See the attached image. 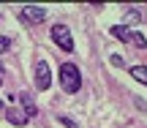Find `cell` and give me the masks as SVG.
Here are the masks:
<instances>
[{
    "label": "cell",
    "mask_w": 147,
    "mask_h": 128,
    "mask_svg": "<svg viewBox=\"0 0 147 128\" xmlns=\"http://www.w3.org/2000/svg\"><path fill=\"white\" fill-rule=\"evenodd\" d=\"M60 85H63L65 93H79L82 76H79V68L74 63H63L60 65Z\"/></svg>",
    "instance_id": "obj_1"
},
{
    "label": "cell",
    "mask_w": 147,
    "mask_h": 128,
    "mask_svg": "<svg viewBox=\"0 0 147 128\" xmlns=\"http://www.w3.org/2000/svg\"><path fill=\"white\" fill-rule=\"evenodd\" d=\"M52 41L60 49H65V52H74V38H71V30L65 25H55L52 27Z\"/></svg>",
    "instance_id": "obj_2"
},
{
    "label": "cell",
    "mask_w": 147,
    "mask_h": 128,
    "mask_svg": "<svg viewBox=\"0 0 147 128\" xmlns=\"http://www.w3.org/2000/svg\"><path fill=\"white\" fill-rule=\"evenodd\" d=\"M49 85H52L49 63H47V60H36V87H38V90H49Z\"/></svg>",
    "instance_id": "obj_3"
},
{
    "label": "cell",
    "mask_w": 147,
    "mask_h": 128,
    "mask_svg": "<svg viewBox=\"0 0 147 128\" xmlns=\"http://www.w3.org/2000/svg\"><path fill=\"white\" fill-rule=\"evenodd\" d=\"M19 14H22V19H25L27 25H41V22L47 19V11H44L41 5H25Z\"/></svg>",
    "instance_id": "obj_4"
},
{
    "label": "cell",
    "mask_w": 147,
    "mask_h": 128,
    "mask_svg": "<svg viewBox=\"0 0 147 128\" xmlns=\"http://www.w3.org/2000/svg\"><path fill=\"white\" fill-rule=\"evenodd\" d=\"M19 101H22V109H25V117H36V115H38V109H36V104H33L30 93H19Z\"/></svg>",
    "instance_id": "obj_5"
},
{
    "label": "cell",
    "mask_w": 147,
    "mask_h": 128,
    "mask_svg": "<svg viewBox=\"0 0 147 128\" xmlns=\"http://www.w3.org/2000/svg\"><path fill=\"white\" fill-rule=\"evenodd\" d=\"M5 117H8V123H11V125H25V123H27L25 112H22V109H16V106L5 109Z\"/></svg>",
    "instance_id": "obj_6"
},
{
    "label": "cell",
    "mask_w": 147,
    "mask_h": 128,
    "mask_svg": "<svg viewBox=\"0 0 147 128\" xmlns=\"http://www.w3.org/2000/svg\"><path fill=\"white\" fill-rule=\"evenodd\" d=\"M109 33H112L115 38H120V41H131V30H128V27H123V25H115Z\"/></svg>",
    "instance_id": "obj_7"
},
{
    "label": "cell",
    "mask_w": 147,
    "mask_h": 128,
    "mask_svg": "<svg viewBox=\"0 0 147 128\" xmlns=\"http://www.w3.org/2000/svg\"><path fill=\"white\" fill-rule=\"evenodd\" d=\"M142 22V16H139V11H128L125 16H123V27H134Z\"/></svg>",
    "instance_id": "obj_8"
},
{
    "label": "cell",
    "mask_w": 147,
    "mask_h": 128,
    "mask_svg": "<svg viewBox=\"0 0 147 128\" xmlns=\"http://www.w3.org/2000/svg\"><path fill=\"white\" fill-rule=\"evenodd\" d=\"M131 76L136 82H144V85H147V65H134V68H131Z\"/></svg>",
    "instance_id": "obj_9"
},
{
    "label": "cell",
    "mask_w": 147,
    "mask_h": 128,
    "mask_svg": "<svg viewBox=\"0 0 147 128\" xmlns=\"http://www.w3.org/2000/svg\"><path fill=\"white\" fill-rule=\"evenodd\" d=\"M131 44H136L139 49H144L147 46V38L142 36V33H131Z\"/></svg>",
    "instance_id": "obj_10"
},
{
    "label": "cell",
    "mask_w": 147,
    "mask_h": 128,
    "mask_svg": "<svg viewBox=\"0 0 147 128\" xmlns=\"http://www.w3.org/2000/svg\"><path fill=\"white\" fill-rule=\"evenodd\" d=\"M8 46H11V38L8 36H0V52H5Z\"/></svg>",
    "instance_id": "obj_11"
},
{
    "label": "cell",
    "mask_w": 147,
    "mask_h": 128,
    "mask_svg": "<svg viewBox=\"0 0 147 128\" xmlns=\"http://www.w3.org/2000/svg\"><path fill=\"white\" fill-rule=\"evenodd\" d=\"M0 85H5V71H3V65H0Z\"/></svg>",
    "instance_id": "obj_12"
},
{
    "label": "cell",
    "mask_w": 147,
    "mask_h": 128,
    "mask_svg": "<svg viewBox=\"0 0 147 128\" xmlns=\"http://www.w3.org/2000/svg\"><path fill=\"white\" fill-rule=\"evenodd\" d=\"M0 106H3V104H0Z\"/></svg>",
    "instance_id": "obj_13"
}]
</instances>
